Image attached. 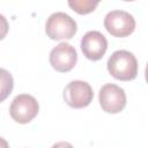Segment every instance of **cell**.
Masks as SVG:
<instances>
[{
  "label": "cell",
  "instance_id": "7",
  "mask_svg": "<svg viewBox=\"0 0 148 148\" xmlns=\"http://www.w3.org/2000/svg\"><path fill=\"white\" fill-rule=\"evenodd\" d=\"M76 61V51L74 46H72L68 43H59L50 52V64L58 72H69L75 66Z\"/></svg>",
  "mask_w": 148,
  "mask_h": 148
},
{
  "label": "cell",
  "instance_id": "3",
  "mask_svg": "<svg viewBox=\"0 0 148 148\" xmlns=\"http://www.w3.org/2000/svg\"><path fill=\"white\" fill-rule=\"evenodd\" d=\"M104 27L114 37H126L135 29V20L132 14L116 9L109 12L104 17Z\"/></svg>",
  "mask_w": 148,
  "mask_h": 148
},
{
  "label": "cell",
  "instance_id": "9",
  "mask_svg": "<svg viewBox=\"0 0 148 148\" xmlns=\"http://www.w3.org/2000/svg\"><path fill=\"white\" fill-rule=\"evenodd\" d=\"M97 5H98V1H92V0H69L68 1V6L73 10H75L77 14H81V15L91 13L92 10H95Z\"/></svg>",
  "mask_w": 148,
  "mask_h": 148
},
{
  "label": "cell",
  "instance_id": "1",
  "mask_svg": "<svg viewBox=\"0 0 148 148\" xmlns=\"http://www.w3.org/2000/svg\"><path fill=\"white\" fill-rule=\"evenodd\" d=\"M108 71L117 80H133L138 75L136 58L132 52L126 50L114 51L108 60Z\"/></svg>",
  "mask_w": 148,
  "mask_h": 148
},
{
  "label": "cell",
  "instance_id": "4",
  "mask_svg": "<svg viewBox=\"0 0 148 148\" xmlns=\"http://www.w3.org/2000/svg\"><path fill=\"white\" fill-rule=\"evenodd\" d=\"M38 110V102L34 96L28 94L17 95L12 101L9 106L10 117L20 124H27L31 121L37 116Z\"/></svg>",
  "mask_w": 148,
  "mask_h": 148
},
{
  "label": "cell",
  "instance_id": "8",
  "mask_svg": "<svg viewBox=\"0 0 148 148\" xmlns=\"http://www.w3.org/2000/svg\"><path fill=\"white\" fill-rule=\"evenodd\" d=\"M108 49V40L105 36L96 30H91L84 34L81 39V50L86 58L96 61L102 59Z\"/></svg>",
  "mask_w": 148,
  "mask_h": 148
},
{
  "label": "cell",
  "instance_id": "5",
  "mask_svg": "<svg viewBox=\"0 0 148 148\" xmlns=\"http://www.w3.org/2000/svg\"><path fill=\"white\" fill-rule=\"evenodd\" d=\"M94 97L90 84L86 81L74 80L69 82L64 89L65 102L74 109H81L88 106Z\"/></svg>",
  "mask_w": 148,
  "mask_h": 148
},
{
  "label": "cell",
  "instance_id": "10",
  "mask_svg": "<svg viewBox=\"0 0 148 148\" xmlns=\"http://www.w3.org/2000/svg\"><path fill=\"white\" fill-rule=\"evenodd\" d=\"M1 101H3L13 89V77L6 69H1Z\"/></svg>",
  "mask_w": 148,
  "mask_h": 148
},
{
  "label": "cell",
  "instance_id": "11",
  "mask_svg": "<svg viewBox=\"0 0 148 148\" xmlns=\"http://www.w3.org/2000/svg\"><path fill=\"white\" fill-rule=\"evenodd\" d=\"M51 148H74L69 142H66V141H59L57 143H54Z\"/></svg>",
  "mask_w": 148,
  "mask_h": 148
},
{
  "label": "cell",
  "instance_id": "2",
  "mask_svg": "<svg viewBox=\"0 0 148 148\" xmlns=\"http://www.w3.org/2000/svg\"><path fill=\"white\" fill-rule=\"evenodd\" d=\"M77 30L76 22L64 12H56L49 16L45 24L46 35L53 40L71 39Z\"/></svg>",
  "mask_w": 148,
  "mask_h": 148
},
{
  "label": "cell",
  "instance_id": "12",
  "mask_svg": "<svg viewBox=\"0 0 148 148\" xmlns=\"http://www.w3.org/2000/svg\"><path fill=\"white\" fill-rule=\"evenodd\" d=\"M145 76H146V81L148 82V64H147L146 69H145Z\"/></svg>",
  "mask_w": 148,
  "mask_h": 148
},
{
  "label": "cell",
  "instance_id": "6",
  "mask_svg": "<svg viewBox=\"0 0 148 148\" xmlns=\"http://www.w3.org/2000/svg\"><path fill=\"white\" fill-rule=\"evenodd\" d=\"M99 104L103 111L108 113H118L126 105V94L123 88L113 83L104 84L98 95Z\"/></svg>",
  "mask_w": 148,
  "mask_h": 148
}]
</instances>
